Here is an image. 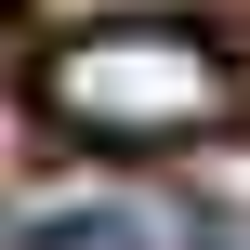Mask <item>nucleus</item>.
<instances>
[{
	"instance_id": "1",
	"label": "nucleus",
	"mask_w": 250,
	"mask_h": 250,
	"mask_svg": "<svg viewBox=\"0 0 250 250\" xmlns=\"http://www.w3.org/2000/svg\"><path fill=\"white\" fill-rule=\"evenodd\" d=\"M224 105H237V66L171 13H105L40 53V119L79 145H198L224 132Z\"/></svg>"
},
{
	"instance_id": "2",
	"label": "nucleus",
	"mask_w": 250,
	"mask_h": 250,
	"mask_svg": "<svg viewBox=\"0 0 250 250\" xmlns=\"http://www.w3.org/2000/svg\"><path fill=\"white\" fill-rule=\"evenodd\" d=\"M13 250H145V224L132 211H53V224H26Z\"/></svg>"
},
{
	"instance_id": "4",
	"label": "nucleus",
	"mask_w": 250,
	"mask_h": 250,
	"mask_svg": "<svg viewBox=\"0 0 250 250\" xmlns=\"http://www.w3.org/2000/svg\"><path fill=\"white\" fill-rule=\"evenodd\" d=\"M13 145H26V119H13V105H0V171H13Z\"/></svg>"
},
{
	"instance_id": "3",
	"label": "nucleus",
	"mask_w": 250,
	"mask_h": 250,
	"mask_svg": "<svg viewBox=\"0 0 250 250\" xmlns=\"http://www.w3.org/2000/svg\"><path fill=\"white\" fill-rule=\"evenodd\" d=\"M198 198H211V211H250V145H211V158H198Z\"/></svg>"
}]
</instances>
